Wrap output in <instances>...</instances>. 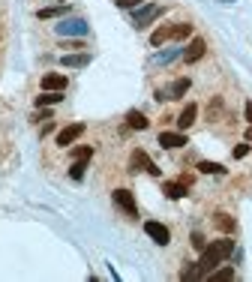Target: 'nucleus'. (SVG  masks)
<instances>
[{
  "instance_id": "obj_1",
  "label": "nucleus",
  "mask_w": 252,
  "mask_h": 282,
  "mask_svg": "<svg viewBox=\"0 0 252 282\" xmlns=\"http://www.w3.org/2000/svg\"><path fill=\"white\" fill-rule=\"evenodd\" d=\"M231 252H234V240L231 237L213 240L210 246H204L201 258H198V270H201V276H210V270H216V264H222Z\"/></svg>"
},
{
  "instance_id": "obj_2",
  "label": "nucleus",
  "mask_w": 252,
  "mask_h": 282,
  "mask_svg": "<svg viewBox=\"0 0 252 282\" xmlns=\"http://www.w3.org/2000/svg\"><path fill=\"white\" fill-rule=\"evenodd\" d=\"M111 201L123 210L126 216H132V219L138 216V204H135V195H132L129 189H114V192H111Z\"/></svg>"
},
{
  "instance_id": "obj_3",
  "label": "nucleus",
  "mask_w": 252,
  "mask_h": 282,
  "mask_svg": "<svg viewBox=\"0 0 252 282\" xmlns=\"http://www.w3.org/2000/svg\"><path fill=\"white\" fill-rule=\"evenodd\" d=\"M54 30L60 33V36H87V21L84 18H63L60 24H54Z\"/></svg>"
},
{
  "instance_id": "obj_4",
  "label": "nucleus",
  "mask_w": 252,
  "mask_h": 282,
  "mask_svg": "<svg viewBox=\"0 0 252 282\" xmlns=\"http://www.w3.org/2000/svg\"><path fill=\"white\" fill-rule=\"evenodd\" d=\"M129 165H132V171H147V174H153V177H159V165L150 159L144 150H132V156H129Z\"/></svg>"
},
{
  "instance_id": "obj_5",
  "label": "nucleus",
  "mask_w": 252,
  "mask_h": 282,
  "mask_svg": "<svg viewBox=\"0 0 252 282\" xmlns=\"http://www.w3.org/2000/svg\"><path fill=\"white\" fill-rule=\"evenodd\" d=\"M162 12H165V9H162V6H156V3H150V6L138 9V12H135V18H132L135 30H144V27H150V21H156Z\"/></svg>"
},
{
  "instance_id": "obj_6",
  "label": "nucleus",
  "mask_w": 252,
  "mask_h": 282,
  "mask_svg": "<svg viewBox=\"0 0 252 282\" xmlns=\"http://www.w3.org/2000/svg\"><path fill=\"white\" fill-rule=\"evenodd\" d=\"M144 234H147L153 243H159V246H168V243H171V231H168L162 222H153V219L144 222Z\"/></svg>"
},
{
  "instance_id": "obj_7",
  "label": "nucleus",
  "mask_w": 252,
  "mask_h": 282,
  "mask_svg": "<svg viewBox=\"0 0 252 282\" xmlns=\"http://www.w3.org/2000/svg\"><path fill=\"white\" fill-rule=\"evenodd\" d=\"M81 135H84V123H69L66 129L57 132V144H60V147H69V144H75Z\"/></svg>"
},
{
  "instance_id": "obj_8",
  "label": "nucleus",
  "mask_w": 252,
  "mask_h": 282,
  "mask_svg": "<svg viewBox=\"0 0 252 282\" xmlns=\"http://www.w3.org/2000/svg\"><path fill=\"white\" fill-rule=\"evenodd\" d=\"M204 51H207V42L201 36H192L189 45H186V51H183V60L186 63H198V60L204 57Z\"/></svg>"
},
{
  "instance_id": "obj_9",
  "label": "nucleus",
  "mask_w": 252,
  "mask_h": 282,
  "mask_svg": "<svg viewBox=\"0 0 252 282\" xmlns=\"http://www.w3.org/2000/svg\"><path fill=\"white\" fill-rule=\"evenodd\" d=\"M195 117H198V105H195V102H189L186 108L180 111V117H177V129H180V132H186V129L192 126V123H195Z\"/></svg>"
},
{
  "instance_id": "obj_10",
  "label": "nucleus",
  "mask_w": 252,
  "mask_h": 282,
  "mask_svg": "<svg viewBox=\"0 0 252 282\" xmlns=\"http://www.w3.org/2000/svg\"><path fill=\"white\" fill-rule=\"evenodd\" d=\"M159 144H162V147H168V150H174V147L189 144V141H186L183 132H159Z\"/></svg>"
},
{
  "instance_id": "obj_11",
  "label": "nucleus",
  "mask_w": 252,
  "mask_h": 282,
  "mask_svg": "<svg viewBox=\"0 0 252 282\" xmlns=\"http://www.w3.org/2000/svg\"><path fill=\"white\" fill-rule=\"evenodd\" d=\"M162 192H165V195H168L171 201H177V198H183L186 192H189V183H186V180H177V183H174V180H168L165 186H162Z\"/></svg>"
},
{
  "instance_id": "obj_12",
  "label": "nucleus",
  "mask_w": 252,
  "mask_h": 282,
  "mask_svg": "<svg viewBox=\"0 0 252 282\" xmlns=\"http://www.w3.org/2000/svg\"><path fill=\"white\" fill-rule=\"evenodd\" d=\"M213 225L219 228L222 234H234V231H237V222H234V216H228V213H216L213 216Z\"/></svg>"
},
{
  "instance_id": "obj_13",
  "label": "nucleus",
  "mask_w": 252,
  "mask_h": 282,
  "mask_svg": "<svg viewBox=\"0 0 252 282\" xmlns=\"http://www.w3.org/2000/svg\"><path fill=\"white\" fill-rule=\"evenodd\" d=\"M42 90H66V75L60 72H51L42 78Z\"/></svg>"
},
{
  "instance_id": "obj_14",
  "label": "nucleus",
  "mask_w": 252,
  "mask_h": 282,
  "mask_svg": "<svg viewBox=\"0 0 252 282\" xmlns=\"http://www.w3.org/2000/svg\"><path fill=\"white\" fill-rule=\"evenodd\" d=\"M57 102H63V90H42V96H36V108L57 105Z\"/></svg>"
},
{
  "instance_id": "obj_15",
  "label": "nucleus",
  "mask_w": 252,
  "mask_h": 282,
  "mask_svg": "<svg viewBox=\"0 0 252 282\" xmlns=\"http://www.w3.org/2000/svg\"><path fill=\"white\" fill-rule=\"evenodd\" d=\"M186 90H189V78H177V81L168 87V90H162V93H165V99H180Z\"/></svg>"
},
{
  "instance_id": "obj_16",
  "label": "nucleus",
  "mask_w": 252,
  "mask_h": 282,
  "mask_svg": "<svg viewBox=\"0 0 252 282\" xmlns=\"http://www.w3.org/2000/svg\"><path fill=\"white\" fill-rule=\"evenodd\" d=\"M60 63H63V66H69V69H81V66H87V63H90V54H63V57H60Z\"/></svg>"
},
{
  "instance_id": "obj_17",
  "label": "nucleus",
  "mask_w": 252,
  "mask_h": 282,
  "mask_svg": "<svg viewBox=\"0 0 252 282\" xmlns=\"http://www.w3.org/2000/svg\"><path fill=\"white\" fill-rule=\"evenodd\" d=\"M126 126H129V129H147L150 120L144 117L141 111H129V114H126Z\"/></svg>"
},
{
  "instance_id": "obj_18",
  "label": "nucleus",
  "mask_w": 252,
  "mask_h": 282,
  "mask_svg": "<svg viewBox=\"0 0 252 282\" xmlns=\"http://www.w3.org/2000/svg\"><path fill=\"white\" fill-rule=\"evenodd\" d=\"M63 12H66V6H48V9H39V12H36V18L48 21V18H60Z\"/></svg>"
},
{
  "instance_id": "obj_19",
  "label": "nucleus",
  "mask_w": 252,
  "mask_h": 282,
  "mask_svg": "<svg viewBox=\"0 0 252 282\" xmlns=\"http://www.w3.org/2000/svg\"><path fill=\"white\" fill-rule=\"evenodd\" d=\"M186 36H192V24L180 21V24H174V27H171V39H186Z\"/></svg>"
},
{
  "instance_id": "obj_20",
  "label": "nucleus",
  "mask_w": 252,
  "mask_h": 282,
  "mask_svg": "<svg viewBox=\"0 0 252 282\" xmlns=\"http://www.w3.org/2000/svg\"><path fill=\"white\" fill-rule=\"evenodd\" d=\"M198 171H201V174H225V168H222L219 162H210V159H201V162H198Z\"/></svg>"
},
{
  "instance_id": "obj_21",
  "label": "nucleus",
  "mask_w": 252,
  "mask_h": 282,
  "mask_svg": "<svg viewBox=\"0 0 252 282\" xmlns=\"http://www.w3.org/2000/svg\"><path fill=\"white\" fill-rule=\"evenodd\" d=\"M180 279H183V282H189V279H204L201 270H198V261L195 264H186V267L180 270Z\"/></svg>"
},
{
  "instance_id": "obj_22",
  "label": "nucleus",
  "mask_w": 252,
  "mask_h": 282,
  "mask_svg": "<svg viewBox=\"0 0 252 282\" xmlns=\"http://www.w3.org/2000/svg\"><path fill=\"white\" fill-rule=\"evenodd\" d=\"M84 168H87V159H72L69 177H72V180H81V177H84Z\"/></svg>"
},
{
  "instance_id": "obj_23",
  "label": "nucleus",
  "mask_w": 252,
  "mask_h": 282,
  "mask_svg": "<svg viewBox=\"0 0 252 282\" xmlns=\"http://www.w3.org/2000/svg\"><path fill=\"white\" fill-rule=\"evenodd\" d=\"M165 39H171V27H159V30H153V36H150V45H162Z\"/></svg>"
},
{
  "instance_id": "obj_24",
  "label": "nucleus",
  "mask_w": 252,
  "mask_h": 282,
  "mask_svg": "<svg viewBox=\"0 0 252 282\" xmlns=\"http://www.w3.org/2000/svg\"><path fill=\"white\" fill-rule=\"evenodd\" d=\"M90 156H93V147L90 144H81V147L72 150V159H90Z\"/></svg>"
},
{
  "instance_id": "obj_25",
  "label": "nucleus",
  "mask_w": 252,
  "mask_h": 282,
  "mask_svg": "<svg viewBox=\"0 0 252 282\" xmlns=\"http://www.w3.org/2000/svg\"><path fill=\"white\" fill-rule=\"evenodd\" d=\"M210 279H234V267H219V270H210Z\"/></svg>"
},
{
  "instance_id": "obj_26",
  "label": "nucleus",
  "mask_w": 252,
  "mask_h": 282,
  "mask_svg": "<svg viewBox=\"0 0 252 282\" xmlns=\"http://www.w3.org/2000/svg\"><path fill=\"white\" fill-rule=\"evenodd\" d=\"M192 246H195L198 252H201L204 246H207V240H204V234H201V231H192Z\"/></svg>"
},
{
  "instance_id": "obj_27",
  "label": "nucleus",
  "mask_w": 252,
  "mask_h": 282,
  "mask_svg": "<svg viewBox=\"0 0 252 282\" xmlns=\"http://www.w3.org/2000/svg\"><path fill=\"white\" fill-rule=\"evenodd\" d=\"M246 153H249V144H237V147H234V159H243Z\"/></svg>"
},
{
  "instance_id": "obj_28",
  "label": "nucleus",
  "mask_w": 252,
  "mask_h": 282,
  "mask_svg": "<svg viewBox=\"0 0 252 282\" xmlns=\"http://www.w3.org/2000/svg\"><path fill=\"white\" fill-rule=\"evenodd\" d=\"M138 3H144V0H117L120 9H132V6H138Z\"/></svg>"
},
{
  "instance_id": "obj_29",
  "label": "nucleus",
  "mask_w": 252,
  "mask_h": 282,
  "mask_svg": "<svg viewBox=\"0 0 252 282\" xmlns=\"http://www.w3.org/2000/svg\"><path fill=\"white\" fill-rule=\"evenodd\" d=\"M243 114H246V123H252V102H246V108H243Z\"/></svg>"
},
{
  "instance_id": "obj_30",
  "label": "nucleus",
  "mask_w": 252,
  "mask_h": 282,
  "mask_svg": "<svg viewBox=\"0 0 252 282\" xmlns=\"http://www.w3.org/2000/svg\"><path fill=\"white\" fill-rule=\"evenodd\" d=\"M63 48H84V42H81V39H75V42H66Z\"/></svg>"
},
{
  "instance_id": "obj_31",
  "label": "nucleus",
  "mask_w": 252,
  "mask_h": 282,
  "mask_svg": "<svg viewBox=\"0 0 252 282\" xmlns=\"http://www.w3.org/2000/svg\"><path fill=\"white\" fill-rule=\"evenodd\" d=\"M246 141H252V123H249V129H246Z\"/></svg>"
},
{
  "instance_id": "obj_32",
  "label": "nucleus",
  "mask_w": 252,
  "mask_h": 282,
  "mask_svg": "<svg viewBox=\"0 0 252 282\" xmlns=\"http://www.w3.org/2000/svg\"><path fill=\"white\" fill-rule=\"evenodd\" d=\"M60 3H66V0H60Z\"/></svg>"
}]
</instances>
